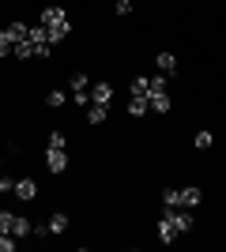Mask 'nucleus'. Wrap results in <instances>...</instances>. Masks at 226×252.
Here are the masks:
<instances>
[{
  "label": "nucleus",
  "mask_w": 226,
  "mask_h": 252,
  "mask_svg": "<svg viewBox=\"0 0 226 252\" xmlns=\"http://www.w3.org/2000/svg\"><path fill=\"white\" fill-rule=\"evenodd\" d=\"M68 87H72V102L79 105V109H83V105H91V79H87L83 72H72Z\"/></svg>",
  "instance_id": "obj_1"
},
{
  "label": "nucleus",
  "mask_w": 226,
  "mask_h": 252,
  "mask_svg": "<svg viewBox=\"0 0 226 252\" xmlns=\"http://www.w3.org/2000/svg\"><path fill=\"white\" fill-rule=\"evenodd\" d=\"M45 169H49V173H65V169H68L65 147H45Z\"/></svg>",
  "instance_id": "obj_2"
},
{
  "label": "nucleus",
  "mask_w": 226,
  "mask_h": 252,
  "mask_svg": "<svg viewBox=\"0 0 226 252\" xmlns=\"http://www.w3.org/2000/svg\"><path fill=\"white\" fill-rule=\"evenodd\" d=\"M49 31V27H61V23H68V11L61 8V4H49V8H42V19H38Z\"/></svg>",
  "instance_id": "obj_3"
},
{
  "label": "nucleus",
  "mask_w": 226,
  "mask_h": 252,
  "mask_svg": "<svg viewBox=\"0 0 226 252\" xmlns=\"http://www.w3.org/2000/svg\"><path fill=\"white\" fill-rule=\"evenodd\" d=\"M155 233H159V241H162V245H173V241H177V237H181V233H177V226H173V222H170V215H162V219H159V226H155Z\"/></svg>",
  "instance_id": "obj_4"
},
{
  "label": "nucleus",
  "mask_w": 226,
  "mask_h": 252,
  "mask_svg": "<svg viewBox=\"0 0 226 252\" xmlns=\"http://www.w3.org/2000/svg\"><path fill=\"white\" fill-rule=\"evenodd\" d=\"M45 226H49V233H53V237H61V233H68L72 219H68V211H53V215L45 219Z\"/></svg>",
  "instance_id": "obj_5"
},
{
  "label": "nucleus",
  "mask_w": 226,
  "mask_h": 252,
  "mask_svg": "<svg viewBox=\"0 0 226 252\" xmlns=\"http://www.w3.org/2000/svg\"><path fill=\"white\" fill-rule=\"evenodd\" d=\"M91 102H98V105H109V102H113V83H106V79L91 83Z\"/></svg>",
  "instance_id": "obj_6"
},
{
  "label": "nucleus",
  "mask_w": 226,
  "mask_h": 252,
  "mask_svg": "<svg viewBox=\"0 0 226 252\" xmlns=\"http://www.w3.org/2000/svg\"><path fill=\"white\" fill-rule=\"evenodd\" d=\"M200 203H204V189H200V185H185V189H181V207L196 211Z\"/></svg>",
  "instance_id": "obj_7"
},
{
  "label": "nucleus",
  "mask_w": 226,
  "mask_h": 252,
  "mask_svg": "<svg viewBox=\"0 0 226 252\" xmlns=\"http://www.w3.org/2000/svg\"><path fill=\"white\" fill-rule=\"evenodd\" d=\"M11 192H15L19 200H38V181H34V177H19Z\"/></svg>",
  "instance_id": "obj_8"
},
{
  "label": "nucleus",
  "mask_w": 226,
  "mask_h": 252,
  "mask_svg": "<svg viewBox=\"0 0 226 252\" xmlns=\"http://www.w3.org/2000/svg\"><path fill=\"white\" fill-rule=\"evenodd\" d=\"M155 64H159V72H162V75H177V57H173L170 49L155 53Z\"/></svg>",
  "instance_id": "obj_9"
},
{
  "label": "nucleus",
  "mask_w": 226,
  "mask_h": 252,
  "mask_svg": "<svg viewBox=\"0 0 226 252\" xmlns=\"http://www.w3.org/2000/svg\"><path fill=\"white\" fill-rule=\"evenodd\" d=\"M106 121H109V105H98V102H91V105H87V125H106Z\"/></svg>",
  "instance_id": "obj_10"
},
{
  "label": "nucleus",
  "mask_w": 226,
  "mask_h": 252,
  "mask_svg": "<svg viewBox=\"0 0 226 252\" xmlns=\"http://www.w3.org/2000/svg\"><path fill=\"white\" fill-rule=\"evenodd\" d=\"M27 31H31V27L15 19V23H8V27H4V31H0V34H4V38H8V42L15 45V42H23V38H27Z\"/></svg>",
  "instance_id": "obj_11"
},
{
  "label": "nucleus",
  "mask_w": 226,
  "mask_h": 252,
  "mask_svg": "<svg viewBox=\"0 0 226 252\" xmlns=\"http://www.w3.org/2000/svg\"><path fill=\"white\" fill-rule=\"evenodd\" d=\"M143 113H151L147 98H140V94H129V117H132V121H140Z\"/></svg>",
  "instance_id": "obj_12"
},
{
  "label": "nucleus",
  "mask_w": 226,
  "mask_h": 252,
  "mask_svg": "<svg viewBox=\"0 0 226 252\" xmlns=\"http://www.w3.org/2000/svg\"><path fill=\"white\" fill-rule=\"evenodd\" d=\"M11 57H15V61H34V45H31V38H23V42L11 45Z\"/></svg>",
  "instance_id": "obj_13"
},
{
  "label": "nucleus",
  "mask_w": 226,
  "mask_h": 252,
  "mask_svg": "<svg viewBox=\"0 0 226 252\" xmlns=\"http://www.w3.org/2000/svg\"><path fill=\"white\" fill-rule=\"evenodd\" d=\"M193 147H196V151H211V147H215V132H207V128H200V132L193 136Z\"/></svg>",
  "instance_id": "obj_14"
},
{
  "label": "nucleus",
  "mask_w": 226,
  "mask_h": 252,
  "mask_svg": "<svg viewBox=\"0 0 226 252\" xmlns=\"http://www.w3.org/2000/svg\"><path fill=\"white\" fill-rule=\"evenodd\" d=\"M45 34H49V42H53V45H61V42L68 38V34H72V19H68V23H61V27H49Z\"/></svg>",
  "instance_id": "obj_15"
},
{
  "label": "nucleus",
  "mask_w": 226,
  "mask_h": 252,
  "mask_svg": "<svg viewBox=\"0 0 226 252\" xmlns=\"http://www.w3.org/2000/svg\"><path fill=\"white\" fill-rule=\"evenodd\" d=\"M11 233L23 241V237H31V233H34V222H27L23 215H15V222H11Z\"/></svg>",
  "instance_id": "obj_16"
},
{
  "label": "nucleus",
  "mask_w": 226,
  "mask_h": 252,
  "mask_svg": "<svg viewBox=\"0 0 226 252\" xmlns=\"http://www.w3.org/2000/svg\"><path fill=\"white\" fill-rule=\"evenodd\" d=\"M147 91H151V75H136L129 83V94H140V98H147Z\"/></svg>",
  "instance_id": "obj_17"
},
{
  "label": "nucleus",
  "mask_w": 226,
  "mask_h": 252,
  "mask_svg": "<svg viewBox=\"0 0 226 252\" xmlns=\"http://www.w3.org/2000/svg\"><path fill=\"white\" fill-rule=\"evenodd\" d=\"M162 207H181V189H162Z\"/></svg>",
  "instance_id": "obj_18"
},
{
  "label": "nucleus",
  "mask_w": 226,
  "mask_h": 252,
  "mask_svg": "<svg viewBox=\"0 0 226 252\" xmlns=\"http://www.w3.org/2000/svg\"><path fill=\"white\" fill-rule=\"evenodd\" d=\"M65 102H68L65 91H49V94H45V105H49V109H61Z\"/></svg>",
  "instance_id": "obj_19"
},
{
  "label": "nucleus",
  "mask_w": 226,
  "mask_h": 252,
  "mask_svg": "<svg viewBox=\"0 0 226 252\" xmlns=\"http://www.w3.org/2000/svg\"><path fill=\"white\" fill-rule=\"evenodd\" d=\"M19 249V237L15 233H0V252H15Z\"/></svg>",
  "instance_id": "obj_20"
},
{
  "label": "nucleus",
  "mask_w": 226,
  "mask_h": 252,
  "mask_svg": "<svg viewBox=\"0 0 226 252\" xmlns=\"http://www.w3.org/2000/svg\"><path fill=\"white\" fill-rule=\"evenodd\" d=\"M11 222H15V215L8 207H0V233H11Z\"/></svg>",
  "instance_id": "obj_21"
},
{
  "label": "nucleus",
  "mask_w": 226,
  "mask_h": 252,
  "mask_svg": "<svg viewBox=\"0 0 226 252\" xmlns=\"http://www.w3.org/2000/svg\"><path fill=\"white\" fill-rule=\"evenodd\" d=\"M113 11H117L121 19H129V15H132V0H117V4H113Z\"/></svg>",
  "instance_id": "obj_22"
},
{
  "label": "nucleus",
  "mask_w": 226,
  "mask_h": 252,
  "mask_svg": "<svg viewBox=\"0 0 226 252\" xmlns=\"http://www.w3.org/2000/svg\"><path fill=\"white\" fill-rule=\"evenodd\" d=\"M65 143H68L65 132H49V147H65Z\"/></svg>",
  "instance_id": "obj_23"
},
{
  "label": "nucleus",
  "mask_w": 226,
  "mask_h": 252,
  "mask_svg": "<svg viewBox=\"0 0 226 252\" xmlns=\"http://www.w3.org/2000/svg\"><path fill=\"white\" fill-rule=\"evenodd\" d=\"M8 57H11V42L0 34V61H8Z\"/></svg>",
  "instance_id": "obj_24"
},
{
  "label": "nucleus",
  "mask_w": 226,
  "mask_h": 252,
  "mask_svg": "<svg viewBox=\"0 0 226 252\" xmlns=\"http://www.w3.org/2000/svg\"><path fill=\"white\" fill-rule=\"evenodd\" d=\"M15 189V177H8V173H0V192H11Z\"/></svg>",
  "instance_id": "obj_25"
}]
</instances>
